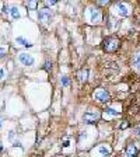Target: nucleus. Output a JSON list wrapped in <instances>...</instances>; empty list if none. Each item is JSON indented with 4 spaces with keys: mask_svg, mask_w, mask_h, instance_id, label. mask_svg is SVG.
Segmentation results:
<instances>
[{
    "mask_svg": "<svg viewBox=\"0 0 140 157\" xmlns=\"http://www.w3.org/2000/svg\"><path fill=\"white\" fill-rule=\"evenodd\" d=\"M119 46H121V41H119V38H116V36H107V38L104 39V42H102V48H104V51L108 53L116 52L118 49H119Z\"/></svg>",
    "mask_w": 140,
    "mask_h": 157,
    "instance_id": "f257e3e1",
    "label": "nucleus"
},
{
    "mask_svg": "<svg viewBox=\"0 0 140 157\" xmlns=\"http://www.w3.org/2000/svg\"><path fill=\"white\" fill-rule=\"evenodd\" d=\"M100 118H101V114L95 109V111H88L83 115V121L85 124H95V122L100 121Z\"/></svg>",
    "mask_w": 140,
    "mask_h": 157,
    "instance_id": "f03ea898",
    "label": "nucleus"
},
{
    "mask_svg": "<svg viewBox=\"0 0 140 157\" xmlns=\"http://www.w3.org/2000/svg\"><path fill=\"white\" fill-rule=\"evenodd\" d=\"M93 95H94V98L98 100L100 102H108L109 100H111L109 93H108L107 90H104V88H98V90H95Z\"/></svg>",
    "mask_w": 140,
    "mask_h": 157,
    "instance_id": "7ed1b4c3",
    "label": "nucleus"
},
{
    "mask_svg": "<svg viewBox=\"0 0 140 157\" xmlns=\"http://www.w3.org/2000/svg\"><path fill=\"white\" fill-rule=\"evenodd\" d=\"M90 20H91V23L94 24H98V23H101V20H102V13H101V10L97 9V7H93V9H90Z\"/></svg>",
    "mask_w": 140,
    "mask_h": 157,
    "instance_id": "20e7f679",
    "label": "nucleus"
},
{
    "mask_svg": "<svg viewBox=\"0 0 140 157\" xmlns=\"http://www.w3.org/2000/svg\"><path fill=\"white\" fill-rule=\"evenodd\" d=\"M38 17H39V21H41V23L46 24L52 20V13H51V10L49 9H41L38 11Z\"/></svg>",
    "mask_w": 140,
    "mask_h": 157,
    "instance_id": "39448f33",
    "label": "nucleus"
},
{
    "mask_svg": "<svg viewBox=\"0 0 140 157\" xmlns=\"http://www.w3.org/2000/svg\"><path fill=\"white\" fill-rule=\"evenodd\" d=\"M18 59H20V62L23 63L24 66H32L34 65V58L31 55H28V53H25V52H23V53H20V56H18Z\"/></svg>",
    "mask_w": 140,
    "mask_h": 157,
    "instance_id": "423d86ee",
    "label": "nucleus"
},
{
    "mask_svg": "<svg viewBox=\"0 0 140 157\" xmlns=\"http://www.w3.org/2000/svg\"><path fill=\"white\" fill-rule=\"evenodd\" d=\"M116 11H118V14L122 16V17H127L129 16V13H131L129 7H127L126 4H123V3H118L116 4Z\"/></svg>",
    "mask_w": 140,
    "mask_h": 157,
    "instance_id": "0eeeda50",
    "label": "nucleus"
},
{
    "mask_svg": "<svg viewBox=\"0 0 140 157\" xmlns=\"http://www.w3.org/2000/svg\"><path fill=\"white\" fill-rule=\"evenodd\" d=\"M126 156L127 157H136L137 156V149L134 143H129L126 146Z\"/></svg>",
    "mask_w": 140,
    "mask_h": 157,
    "instance_id": "6e6552de",
    "label": "nucleus"
},
{
    "mask_svg": "<svg viewBox=\"0 0 140 157\" xmlns=\"http://www.w3.org/2000/svg\"><path fill=\"white\" fill-rule=\"evenodd\" d=\"M87 76H88V70H87V69H81V70L77 73L78 82H80V83L87 82Z\"/></svg>",
    "mask_w": 140,
    "mask_h": 157,
    "instance_id": "1a4fd4ad",
    "label": "nucleus"
},
{
    "mask_svg": "<svg viewBox=\"0 0 140 157\" xmlns=\"http://www.w3.org/2000/svg\"><path fill=\"white\" fill-rule=\"evenodd\" d=\"M16 41H17V44H21V45L25 46V48H31V46H32V44L28 42V41H27L25 38H23V36H17Z\"/></svg>",
    "mask_w": 140,
    "mask_h": 157,
    "instance_id": "9d476101",
    "label": "nucleus"
},
{
    "mask_svg": "<svg viewBox=\"0 0 140 157\" xmlns=\"http://www.w3.org/2000/svg\"><path fill=\"white\" fill-rule=\"evenodd\" d=\"M133 66L137 72H140V52H137L136 55L133 56Z\"/></svg>",
    "mask_w": 140,
    "mask_h": 157,
    "instance_id": "9b49d317",
    "label": "nucleus"
},
{
    "mask_svg": "<svg viewBox=\"0 0 140 157\" xmlns=\"http://www.w3.org/2000/svg\"><path fill=\"white\" fill-rule=\"evenodd\" d=\"M107 115H111V117H119L121 112L115 111V109H112V108H107V109H105V117H107Z\"/></svg>",
    "mask_w": 140,
    "mask_h": 157,
    "instance_id": "f8f14e48",
    "label": "nucleus"
},
{
    "mask_svg": "<svg viewBox=\"0 0 140 157\" xmlns=\"http://www.w3.org/2000/svg\"><path fill=\"white\" fill-rule=\"evenodd\" d=\"M98 150H100V153H101L102 156H105V157H108V156H109V153H111V150H109L108 147H105V146H100V149H98Z\"/></svg>",
    "mask_w": 140,
    "mask_h": 157,
    "instance_id": "ddd939ff",
    "label": "nucleus"
},
{
    "mask_svg": "<svg viewBox=\"0 0 140 157\" xmlns=\"http://www.w3.org/2000/svg\"><path fill=\"white\" fill-rule=\"evenodd\" d=\"M10 13H11V16H13L14 20L20 18V11H18V9H17V7H11V9H10Z\"/></svg>",
    "mask_w": 140,
    "mask_h": 157,
    "instance_id": "4468645a",
    "label": "nucleus"
},
{
    "mask_svg": "<svg viewBox=\"0 0 140 157\" xmlns=\"http://www.w3.org/2000/svg\"><path fill=\"white\" fill-rule=\"evenodd\" d=\"M7 55V48H0V58H4Z\"/></svg>",
    "mask_w": 140,
    "mask_h": 157,
    "instance_id": "2eb2a0df",
    "label": "nucleus"
},
{
    "mask_svg": "<svg viewBox=\"0 0 140 157\" xmlns=\"http://www.w3.org/2000/svg\"><path fill=\"white\" fill-rule=\"evenodd\" d=\"M62 84L63 86H67L69 84V77H66V76H65V77H62Z\"/></svg>",
    "mask_w": 140,
    "mask_h": 157,
    "instance_id": "dca6fc26",
    "label": "nucleus"
},
{
    "mask_svg": "<svg viewBox=\"0 0 140 157\" xmlns=\"http://www.w3.org/2000/svg\"><path fill=\"white\" fill-rule=\"evenodd\" d=\"M44 4H45V6H55L56 2L55 0H52V2H44Z\"/></svg>",
    "mask_w": 140,
    "mask_h": 157,
    "instance_id": "f3484780",
    "label": "nucleus"
},
{
    "mask_svg": "<svg viewBox=\"0 0 140 157\" xmlns=\"http://www.w3.org/2000/svg\"><path fill=\"white\" fill-rule=\"evenodd\" d=\"M27 6L31 7V9H34V7L36 6V2H29V3H27Z\"/></svg>",
    "mask_w": 140,
    "mask_h": 157,
    "instance_id": "a211bd4d",
    "label": "nucleus"
},
{
    "mask_svg": "<svg viewBox=\"0 0 140 157\" xmlns=\"http://www.w3.org/2000/svg\"><path fill=\"white\" fill-rule=\"evenodd\" d=\"M45 69H46V70H49V69H52V63L46 62V63H45Z\"/></svg>",
    "mask_w": 140,
    "mask_h": 157,
    "instance_id": "6ab92c4d",
    "label": "nucleus"
},
{
    "mask_svg": "<svg viewBox=\"0 0 140 157\" xmlns=\"http://www.w3.org/2000/svg\"><path fill=\"white\" fill-rule=\"evenodd\" d=\"M3 11H4V13H9L10 10H9V9H7V7H6V6H4V7H3Z\"/></svg>",
    "mask_w": 140,
    "mask_h": 157,
    "instance_id": "aec40b11",
    "label": "nucleus"
},
{
    "mask_svg": "<svg viewBox=\"0 0 140 157\" xmlns=\"http://www.w3.org/2000/svg\"><path fill=\"white\" fill-rule=\"evenodd\" d=\"M109 2H98V4H108Z\"/></svg>",
    "mask_w": 140,
    "mask_h": 157,
    "instance_id": "412c9836",
    "label": "nucleus"
},
{
    "mask_svg": "<svg viewBox=\"0 0 140 157\" xmlns=\"http://www.w3.org/2000/svg\"><path fill=\"white\" fill-rule=\"evenodd\" d=\"M3 76H4V73H3V70H2V69H0V78L3 77Z\"/></svg>",
    "mask_w": 140,
    "mask_h": 157,
    "instance_id": "4be33fe9",
    "label": "nucleus"
},
{
    "mask_svg": "<svg viewBox=\"0 0 140 157\" xmlns=\"http://www.w3.org/2000/svg\"><path fill=\"white\" fill-rule=\"evenodd\" d=\"M137 135L140 136V126H139V129H137Z\"/></svg>",
    "mask_w": 140,
    "mask_h": 157,
    "instance_id": "5701e85b",
    "label": "nucleus"
},
{
    "mask_svg": "<svg viewBox=\"0 0 140 157\" xmlns=\"http://www.w3.org/2000/svg\"><path fill=\"white\" fill-rule=\"evenodd\" d=\"M0 128H2V118H0Z\"/></svg>",
    "mask_w": 140,
    "mask_h": 157,
    "instance_id": "b1692460",
    "label": "nucleus"
}]
</instances>
